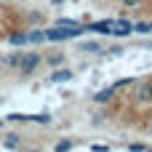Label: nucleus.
Instances as JSON below:
<instances>
[{"instance_id":"nucleus-4","label":"nucleus","mask_w":152,"mask_h":152,"mask_svg":"<svg viewBox=\"0 0 152 152\" xmlns=\"http://www.w3.org/2000/svg\"><path fill=\"white\" fill-rule=\"evenodd\" d=\"M134 99H136L139 104H150V102H152V80L136 83V94H134Z\"/></svg>"},{"instance_id":"nucleus-3","label":"nucleus","mask_w":152,"mask_h":152,"mask_svg":"<svg viewBox=\"0 0 152 152\" xmlns=\"http://www.w3.org/2000/svg\"><path fill=\"white\" fill-rule=\"evenodd\" d=\"M110 35H112V37H120V40L131 37V35H134V21H128V19H115Z\"/></svg>"},{"instance_id":"nucleus-14","label":"nucleus","mask_w":152,"mask_h":152,"mask_svg":"<svg viewBox=\"0 0 152 152\" xmlns=\"http://www.w3.org/2000/svg\"><path fill=\"white\" fill-rule=\"evenodd\" d=\"M134 32H139V35H150V32H152V21H134Z\"/></svg>"},{"instance_id":"nucleus-22","label":"nucleus","mask_w":152,"mask_h":152,"mask_svg":"<svg viewBox=\"0 0 152 152\" xmlns=\"http://www.w3.org/2000/svg\"><path fill=\"white\" fill-rule=\"evenodd\" d=\"M56 24H61V27H77L80 21L77 19H56Z\"/></svg>"},{"instance_id":"nucleus-23","label":"nucleus","mask_w":152,"mask_h":152,"mask_svg":"<svg viewBox=\"0 0 152 152\" xmlns=\"http://www.w3.org/2000/svg\"><path fill=\"white\" fill-rule=\"evenodd\" d=\"M120 3H123L126 8H139V5H142V0H120Z\"/></svg>"},{"instance_id":"nucleus-13","label":"nucleus","mask_w":152,"mask_h":152,"mask_svg":"<svg viewBox=\"0 0 152 152\" xmlns=\"http://www.w3.org/2000/svg\"><path fill=\"white\" fill-rule=\"evenodd\" d=\"M21 56H24V53H21V51H16V53L5 56V59H3V64H5V67H16V69H19V64H21Z\"/></svg>"},{"instance_id":"nucleus-8","label":"nucleus","mask_w":152,"mask_h":152,"mask_svg":"<svg viewBox=\"0 0 152 152\" xmlns=\"http://www.w3.org/2000/svg\"><path fill=\"white\" fill-rule=\"evenodd\" d=\"M96 104H110L112 99H115V86H110V88H102V91H96L94 96H91Z\"/></svg>"},{"instance_id":"nucleus-5","label":"nucleus","mask_w":152,"mask_h":152,"mask_svg":"<svg viewBox=\"0 0 152 152\" xmlns=\"http://www.w3.org/2000/svg\"><path fill=\"white\" fill-rule=\"evenodd\" d=\"M112 24H115V19H102V21L86 24V29H88V32H99V35H110V32H112Z\"/></svg>"},{"instance_id":"nucleus-7","label":"nucleus","mask_w":152,"mask_h":152,"mask_svg":"<svg viewBox=\"0 0 152 152\" xmlns=\"http://www.w3.org/2000/svg\"><path fill=\"white\" fill-rule=\"evenodd\" d=\"M77 51L80 53H104V45L99 40H83V43H77Z\"/></svg>"},{"instance_id":"nucleus-9","label":"nucleus","mask_w":152,"mask_h":152,"mask_svg":"<svg viewBox=\"0 0 152 152\" xmlns=\"http://www.w3.org/2000/svg\"><path fill=\"white\" fill-rule=\"evenodd\" d=\"M21 147V136L19 134H5L3 136V150H19Z\"/></svg>"},{"instance_id":"nucleus-2","label":"nucleus","mask_w":152,"mask_h":152,"mask_svg":"<svg viewBox=\"0 0 152 152\" xmlns=\"http://www.w3.org/2000/svg\"><path fill=\"white\" fill-rule=\"evenodd\" d=\"M40 64H43V56H40L37 51H29V53H24V56H21L19 72H21V75H32V72H35Z\"/></svg>"},{"instance_id":"nucleus-21","label":"nucleus","mask_w":152,"mask_h":152,"mask_svg":"<svg viewBox=\"0 0 152 152\" xmlns=\"http://www.w3.org/2000/svg\"><path fill=\"white\" fill-rule=\"evenodd\" d=\"M107 53H112V56H120L123 53V43H115V45H110V48H104Z\"/></svg>"},{"instance_id":"nucleus-6","label":"nucleus","mask_w":152,"mask_h":152,"mask_svg":"<svg viewBox=\"0 0 152 152\" xmlns=\"http://www.w3.org/2000/svg\"><path fill=\"white\" fill-rule=\"evenodd\" d=\"M75 77V72L72 69H67V67H53V72H51V83H69Z\"/></svg>"},{"instance_id":"nucleus-19","label":"nucleus","mask_w":152,"mask_h":152,"mask_svg":"<svg viewBox=\"0 0 152 152\" xmlns=\"http://www.w3.org/2000/svg\"><path fill=\"white\" fill-rule=\"evenodd\" d=\"M128 150H131V152H147V150H150V144H144V142H134V144H128Z\"/></svg>"},{"instance_id":"nucleus-26","label":"nucleus","mask_w":152,"mask_h":152,"mask_svg":"<svg viewBox=\"0 0 152 152\" xmlns=\"http://www.w3.org/2000/svg\"><path fill=\"white\" fill-rule=\"evenodd\" d=\"M0 126H3V120H0Z\"/></svg>"},{"instance_id":"nucleus-10","label":"nucleus","mask_w":152,"mask_h":152,"mask_svg":"<svg viewBox=\"0 0 152 152\" xmlns=\"http://www.w3.org/2000/svg\"><path fill=\"white\" fill-rule=\"evenodd\" d=\"M43 61H45V64H48V67H61V64H64V61H67V56H64V53H61V51H53V53H48V56H45V59H43Z\"/></svg>"},{"instance_id":"nucleus-25","label":"nucleus","mask_w":152,"mask_h":152,"mask_svg":"<svg viewBox=\"0 0 152 152\" xmlns=\"http://www.w3.org/2000/svg\"><path fill=\"white\" fill-rule=\"evenodd\" d=\"M147 131H150V134H152V120H150V123H147Z\"/></svg>"},{"instance_id":"nucleus-17","label":"nucleus","mask_w":152,"mask_h":152,"mask_svg":"<svg viewBox=\"0 0 152 152\" xmlns=\"http://www.w3.org/2000/svg\"><path fill=\"white\" fill-rule=\"evenodd\" d=\"M29 120L32 123H40V126H48L51 123V115L48 112H40V115H29Z\"/></svg>"},{"instance_id":"nucleus-1","label":"nucleus","mask_w":152,"mask_h":152,"mask_svg":"<svg viewBox=\"0 0 152 152\" xmlns=\"http://www.w3.org/2000/svg\"><path fill=\"white\" fill-rule=\"evenodd\" d=\"M86 24H77V27H61V24H53L45 29V43H64V40H77L80 35H86Z\"/></svg>"},{"instance_id":"nucleus-15","label":"nucleus","mask_w":152,"mask_h":152,"mask_svg":"<svg viewBox=\"0 0 152 152\" xmlns=\"http://www.w3.org/2000/svg\"><path fill=\"white\" fill-rule=\"evenodd\" d=\"M72 147H75V142H72V139H61V142H56V144H53V150H56V152H69Z\"/></svg>"},{"instance_id":"nucleus-18","label":"nucleus","mask_w":152,"mask_h":152,"mask_svg":"<svg viewBox=\"0 0 152 152\" xmlns=\"http://www.w3.org/2000/svg\"><path fill=\"white\" fill-rule=\"evenodd\" d=\"M131 86H136V80L134 77H126V80H118L115 83V91H123V88H131Z\"/></svg>"},{"instance_id":"nucleus-11","label":"nucleus","mask_w":152,"mask_h":152,"mask_svg":"<svg viewBox=\"0 0 152 152\" xmlns=\"http://www.w3.org/2000/svg\"><path fill=\"white\" fill-rule=\"evenodd\" d=\"M27 40H29L32 45L45 43V29H27Z\"/></svg>"},{"instance_id":"nucleus-12","label":"nucleus","mask_w":152,"mask_h":152,"mask_svg":"<svg viewBox=\"0 0 152 152\" xmlns=\"http://www.w3.org/2000/svg\"><path fill=\"white\" fill-rule=\"evenodd\" d=\"M8 43H11V45H27L29 40H27V32H24V29H16V32L8 35Z\"/></svg>"},{"instance_id":"nucleus-20","label":"nucleus","mask_w":152,"mask_h":152,"mask_svg":"<svg viewBox=\"0 0 152 152\" xmlns=\"http://www.w3.org/2000/svg\"><path fill=\"white\" fill-rule=\"evenodd\" d=\"M107 118H110L107 112H96V115L91 118V123H94V126H102V123H107Z\"/></svg>"},{"instance_id":"nucleus-16","label":"nucleus","mask_w":152,"mask_h":152,"mask_svg":"<svg viewBox=\"0 0 152 152\" xmlns=\"http://www.w3.org/2000/svg\"><path fill=\"white\" fill-rule=\"evenodd\" d=\"M5 120H8V123H27V120H29V115H21V112H11V115H5Z\"/></svg>"},{"instance_id":"nucleus-24","label":"nucleus","mask_w":152,"mask_h":152,"mask_svg":"<svg viewBox=\"0 0 152 152\" xmlns=\"http://www.w3.org/2000/svg\"><path fill=\"white\" fill-rule=\"evenodd\" d=\"M67 0H51V5H64Z\"/></svg>"}]
</instances>
